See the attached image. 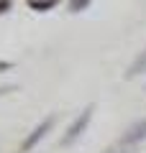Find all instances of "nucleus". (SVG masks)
Masks as SVG:
<instances>
[{
  "label": "nucleus",
  "instance_id": "nucleus-1",
  "mask_svg": "<svg viewBox=\"0 0 146 153\" xmlns=\"http://www.w3.org/2000/svg\"><path fill=\"white\" fill-rule=\"evenodd\" d=\"M92 112H95V105H92V102L87 105V107H82V110H80V115L72 120V125L67 128V133L62 135V140H59L62 146H72V143H75L77 138H80L82 133L87 130V125H90V120H92Z\"/></svg>",
  "mask_w": 146,
  "mask_h": 153
},
{
  "label": "nucleus",
  "instance_id": "nucleus-4",
  "mask_svg": "<svg viewBox=\"0 0 146 153\" xmlns=\"http://www.w3.org/2000/svg\"><path fill=\"white\" fill-rule=\"evenodd\" d=\"M146 71V49L141 51L138 56H136L133 61H131V66H128V71H126V79H133V76H138V74H144Z\"/></svg>",
  "mask_w": 146,
  "mask_h": 153
},
{
  "label": "nucleus",
  "instance_id": "nucleus-3",
  "mask_svg": "<svg viewBox=\"0 0 146 153\" xmlns=\"http://www.w3.org/2000/svg\"><path fill=\"white\" fill-rule=\"evenodd\" d=\"M146 138V117H141L138 123H133V125L126 130V135L120 138V143L123 146H131V143H141Z\"/></svg>",
  "mask_w": 146,
  "mask_h": 153
},
{
  "label": "nucleus",
  "instance_id": "nucleus-6",
  "mask_svg": "<svg viewBox=\"0 0 146 153\" xmlns=\"http://www.w3.org/2000/svg\"><path fill=\"white\" fill-rule=\"evenodd\" d=\"M90 3H92V0H69V13H82V10H87Z\"/></svg>",
  "mask_w": 146,
  "mask_h": 153
},
{
  "label": "nucleus",
  "instance_id": "nucleus-2",
  "mask_svg": "<svg viewBox=\"0 0 146 153\" xmlns=\"http://www.w3.org/2000/svg\"><path fill=\"white\" fill-rule=\"evenodd\" d=\"M54 123H56V115H46V117H44V120H41V123H38V125L26 135V140L21 143V153H28L38 140H44V138H46V133L54 128Z\"/></svg>",
  "mask_w": 146,
  "mask_h": 153
},
{
  "label": "nucleus",
  "instance_id": "nucleus-7",
  "mask_svg": "<svg viewBox=\"0 0 146 153\" xmlns=\"http://www.w3.org/2000/svg\"><path fill=\"white\" fill-rule=\"evenodd\" d=\"M13 8V0H0V16H3V13H8Z\"/></svg>",
  "mask_w": 146,
  "mask_h": 153
},
{
  "label": "nucleus",
  "instance_id": "nucleus-5",
  "mask_svg": "<svg viewBox=\"0 0 146 153\" xmlns=\"http://www.w3.org/2000/svg\"><path fill=\"white\" fill-rule=\"evenodd\" d=\"M59 5V0H28V8L31 10H38V13H46L51 8Z\"/></svg>",
  "mask_w": 146,
  "mask_h": 153
},
{
  "label": "nucleus",
  "instance_id": "nucleus-9",
  "mask_svg": "<svg viewBox=\"0 0 146 153\" xmlns=\"http://www.w3.org/2000/svg\"><path fill=\"white\" fill-rule=\"evenodd\" d=\"M5 69H13V61H0V71H5Z\"/></svg>",
  "mask_w": 146,
  "mask_h": 153
},
{
  "label": "nucleus",
  "instance_id": "nucleus-8",
  "mask_svg": "<svg viewBox=\"0 0 146 153\" xmlns=\"http://www.w3.org/2000/svg\"><path fill=\"white\" fill-rule=\"evenodd\" d=\"M13 89H16L13 84H3V87H0V94H8V92H13Z\"/></svg>",
  "mask_w": 146,
  "mask_h": 153
}]
</instances>
